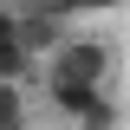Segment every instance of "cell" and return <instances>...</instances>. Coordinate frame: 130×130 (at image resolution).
Masks as SVG:
<instances>
[{"label": "cell", "mask_w": 130, "mask_h": 130, "mask_svg": "<svg viewBox=\"0 0 130 130\" xmlns=\"http://www.w3.org/2000/svg\"><path fill=\"white\" fill-rule=\"evenodd\" d=\"M111 72H117V46L111 39H78V32L46 59V78H59V85H111Z\"/></svg>", "instance_id": "cell-1"}, {"label": "cell", "mask_w": 130, "mask_h": 130, "mask_svg": "<svg viewBox=\"0 0 130 130\" xmlns=\"http://www.w3.org/2000/svg\"><path fill=\"white\" fill-rule=\"evenodd\" d=\"M20 39H26V52L39 65L52 59V52L72 39V20L59 13V7H46V0H20Z\"/></svg>", "instance_id": "cell-2"}, {"label": "cell", "mask_w": 130, "mask_h": 130, "mask_svg": "<svg viewBox=\"0 0 130 130\" xmlns=\"http://www.w3.org/2000/svg\"><path fill=\"white\" fill-rule=\"evenodd\" d=\"M32 52H26V39H20V7H0V78H26L32 72Z\"/></svg>", "instance_id": "cell-3"}, {"label": "cell", "mask_w": 130, "mask_h": 130, "mask_svg": "<svg viewBox=\"0 0 130 130\" xmlns=\"http://www.w3.org/2000/svg\"><path fill=\"white\" fill-rule=\"evenodd\" d=\"M32 124V104L20 91V78H0V130H26Z\"/></svg>", "instance_id": "cell-4"}, {"label": "cell", "mask_w": 130, "mask_h": 130, "mask_svg": "<svg viewBox=\"0 0 130 130\" xmlns=\"http://www.w3.org/2000/svg\"><path fill=\"white\" fill-rule=\"evenodd\" d=\"M78 130H124V104H117V91H98V104L78 117Z\"/></svg>", "instance_id": "cell-5"}, {"label": "cell", "mask_w": 130, "mask_h": 130, "mask_svg": "<svg viewBox=\"0 0 130 130\" xmlns=\"http://www.w3.org/2000/svg\"><path fill=\"white\" fill-rule=\"evenodd\" d=\"M46 7H59L65 20H78V13H117L124 0H46Z\"/></svg>", "instance_id": "cell-6"}]
</instances>
